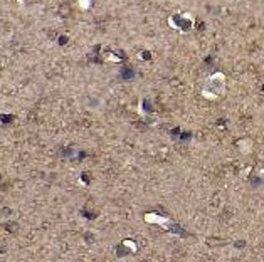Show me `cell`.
I'll use <instances>...</instances> for the list:
<instances>
[{"mask_svg":"<svg viewBox=\"0 0 264 262\" xmlns=\"http://www.w3.org/2000/svg\"><path fill=\"white\" fill-rule=\"evenodd\" d=\"M121 76H123V79H133L135 72H133L130 67H123L121 69Z\"/></svg>","mask_w":264,"mask_h":262,"instance_id":"6da1fadb","label":"cell"}]
</instances>
